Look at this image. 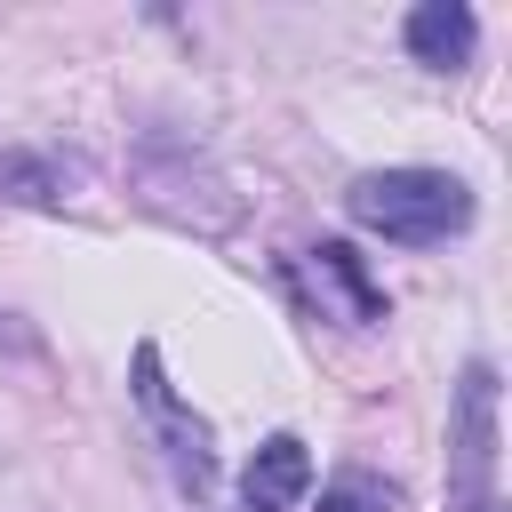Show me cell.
I'll return each instance as SVG.
<instances>
[{"mask_svg":"<svg viewBox=\"0 0 512 512\" xmlns=\"http://www.w3.org/2000/svg\"><path fill=\"white\" fill-rule=\"evenodd\" d=\"M304 280H312V296L320 304H336L344 320H384V288L368 280V264H360V248H344V240H320V248H304Z\"/></svg>","mask_w":512,"mask_h":512,"instance_id":"4","label":"cell"},{"mask_svg":"<svg viewBox=\"0 0 512 512\" xmlns=\"http://www.w3.org/2000/svg\"><path fill=\"white\" fill-rule=\"evenodd\" d=\"M344 216L360 232L400 240V248H432V240H448V232L472 224V192L448 168H368V176H352Z\"/></svg>","mask_w":512,"mask_h":512,"instance_id":"1","label":"cell"},{"mask_svg":"<svg viewBox=\"0 0 512 512\" xmlns=\"http://www.w3.org/2000/svg\"><path fill=\"white\" fill-rule=\"evenodd\" d=\"M0 192H8L16 208H56V200H64V176H56L40 152L8 144V152H0Z\"/></svg>","mask_w":512,"mask_h":512,"instance_id":"7","label":"cell"},{"mask_svg":"<svg viewBox=\"0 0 512 512\" xmlns=\"http://www.w3.org/2000/svg\"><path fill=\"white\" fill-rule=\"evenodd\" d=\"M400 32H408V56L432 64V72H456V64L472 56V40H480V24H472L464 0H424V8H408Z\"/></svg>","mask_w":512,"mask_h":512,"instance_id":"6","label":"cell"},{"mask_svg":"<svg viewBox=\"0 0 512 512\" xmlns=\"http://www.w3.org/2000/svg\"><path fill=\"white\" fill-rule=\"evenodd\" d=\"M448 512H504L496 496V368L472 360L448 424Z\"/></svg>","mask_w":512,"mask_h":512,"instance_id":"2","label":"cell"},{"mask_svg":"<svg viewBox=\"0 0 512 512\" xmlns=\"http://www.w3.org/2000/svg\"><path fill=\"white\" fill-rule=\"evenodd\" d=\"M320 512H400V488L376 480V472H336L320 488Z\"/></svg>","mask_w":512,"mask_h":512,"instance_id":"8","label":"cell"},{"mask_svg":"<svg viewBox=\"0 0 512 512\" xmlns=\"http://www.w3.org/2000/svg\"><path fill=\"white\" fill-rule=\"evenodd\" d=\"M136 400L160 416V432H168V464H176V480L200 496V488L216 480V456H208V424H192V416L168 400V384H160V352H152V344H136Z\"/></svg>","mask_w":512,"mask_h":512,"instance_id":"3","label":"cell"},{"mask_svg":"<svg viewBox=\"0 0 512 512\" xmlns=\"http://www.w3.org/2000/svg\"><path fill=\"white\" fill-rule=\"evenodd\" d=\"M304 488H312V448H304L296 432H272V440L240 464V504H248V512H288Z\"/></svg>","mask_w":512,"mask_h":512,"instance_id":"5","label":"cell"}]
</instances>
